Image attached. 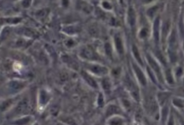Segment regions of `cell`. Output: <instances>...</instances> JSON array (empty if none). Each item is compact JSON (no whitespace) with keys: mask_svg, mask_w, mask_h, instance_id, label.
<instances>
[{"mask_svg":"<svg viewBox=\"0 0 184 125\" xmlns=\"http://www.w3.org/2000/svg\"><path fill=\"white\" fill-rule=\"evenodd\" d=\"M133 69L135 71V72L137 75V77L138 78L140 82L143 85H145L146 84V80L145 77L144 76L143 72L139 69V67H138L136 64H133Z\"/></svg>","mask_w":184,"mask_h":125,"instance_id":"6da1fadb","label":"cell"},{"mask_svg":"<svg viewBox=\"0 0 184 125\" xmlns=\"http://www.w3.org/2000/svg\"><path fill=\"white\" fill-rule=\"evenodd\" d=\"M147 58L148 61L149 62V64L153 69V70L156 71L157 74L159 75V77H161L160 68L159 67L158 65L156 63V61L154 59H153L152 58L150 55L147 56Z\"/></svg>","mask_w":184,"mask_h":125,"instance_id":"7a4b0ae2","label":"cell"},{"mask_svg":"<svg viewBox=\"0 0 184 125\" xmlns=\"http://www.w3.org/2000/svg\"><path fill=\"white\" fill-rule=\"evenodd\" d=\"M154 36L156 42L159 41V19L157 18L154 23Z\"/></svg>","mask_w":184,"mask_h":125,"instance_id":"3957f363","label":"cell"},{"mask_svg":"<svg viewBox=\"0 0 184 125\" xmlns=\"http://www.w3.org/2000/svg\"><path fill=\"white\" fill-rule=\"evenodd\" d=\"M129 19L132 26H134L136 23V14L133 9L130 8L129 10Z\"/></svg>","mask_w":184,"mask_h":125,"instance_id":"277c9868","label":"cell"},{"mask_svg":"<svg viewBox=\"0 0 184 125\" xmlns=\"http://www.w3.org/2000/svg\"><path fill=\"white\" fill-rule=\"evenodd\" d=\"M132 51H133V54H134V57L136 58L137 60L139 63L140 64H141L142 65H143V61H142V59L140 58L139 53V51H138V50L137 49V48L135 45H134L133 46Z\"/></svg>","mask_w":184,"mask_h":125,"instance_id":"5b68a950","label":"cell"},{"mask_svg":"<svg viewBox=\"0 0 184 125\" xmlns=\"http://www.w3.org/2000/svg\"><path fill=\"white\" fill-rule=\"evenodd\" d=\"M170 24L169 22L165 23L164 25L163 26L162 35H163L164 37H165L167 35L168 32V30H169V28H170Z\"/></svg>","mask_w":184,"mask_h":125,"instance_id":"8992f818","label":"cell"},{"mask_svg":"<svg viewBox=\"0 0 184 125\" xmlns=\"http://www.w3.org/2000/svg\"><path fill=\"white\" fill-rule=\"evenodd\" d=\"M166 79H167L168 83L171 84L173 83V77H172L171 73V71L169 70L167 71L166 72Z\"/></svg>","mask_w":184,"mask_h":125,"instance_id":"52a82bcc","label":"cell"},{"mask_svg":"<svg viewBox=\"0 0 184 125\" xmlns=\"http://www.w3.org/2000/svg\"><path fill=\"white\" fill-rule=\"evenodd\" d=\"M116 44L118 50L120 53H122L123 51V48L122 46V43L119 38L116 39Z\"/></svg>","mask_w":184,"mask_h":125,"instance_id":"ba28073f","label":"cell"},{"mask_svg":"<svg viewBox=\"0 0 184 125\" xmlns=\"http://www.w3.org/2000/svg\"><path fill=\"white\" fill-rule=\"evenodd\" d=\"M157 9H158V7L156 6H153V7L150 8L147 11V15L151 16V17L153 16V15L155 14V13H156Z\"/></svg>","mask_w":184,"mask_h":125,"instance_id":"9c48e42d","label":"cell"},{"mask_svg":"<svg viewBox=\"0 0 184 125\" xmlns=\"http://www.w3.org/2000/svg\"><path fill=\"white\" fill-rule=\"evenodd\" d=\"M123 124V121L121 119H114L111 121L110 125H122Z\"/></svg>","mask_w":184,"mask_h":125,"instance_id":"30bf717a","label":"cell"},{"mask_svg":"<svg viewBox=\"0 0 184 125\" xmlns=\"http://www.w3.org/2000/svg\"><path fill=\"white\" fill-rule=\"evenodd\" d=\"M167 93H162L159 94V99L160 103H162L164 101V100L167 98Z\"/></svg>","mask_w":184,"mask_h":125,"instance_id":"8fae6325","label":"cell"},{"mask_svg":"<svg viewBox=\"0 0 184 125\" xmlns=\"http://www.w3.org/2000/svg\"><path fill=\"white\" fill-rule=\"evenodd\" d=\"M167 113H168V108L165 107V108H164L162 109V119L163 120L165 121V119L167 117Z\"/></svg>","mask_w":184,"mask_h":125,"instance_id":"7c38bea8","label":"cell"},{"mask_svg":"<svg viewBox=\"0 0 184 125\" xmlns=\"http://www.w3.org/2000/svg\"><path fill=\"white\" fill-rule=\"evenodd\" d=\"M147 35V31H146V29H143L142 30V31H140V37H145Z\"/></svg>","mask_w":184,"mask_h":125,"instance_id":"4fadbf2b","label":"cell"},{"mask_svg":"<svg viewBox=\"0 0 184 125\" xmlns=\"http://www.w3.org/2000/svg\"><path fill=\"white\" fill-rule=\"evenodd\" d=\"M182 74V70H181V68H179L178 69V71H177V75L178 76H180Z\"/></svg>","mask_w":184,"mask_h":125,"instance_id":"5bb4252c","label":"cell"},{"mask_svg":"<svg viewBox=\"0 0 184 125\" xmlns=\"http://www.w3.org/2000/svg\"><path fill=\"white\" fill-rule=\"evenodd\" d=\"M181 122H182V125H184V122L182 121H181Z\"/></svg>","mask_w":184,"mask_h":125,"instance_id":"9a60e30c","label":"cell"}]
</instances>
